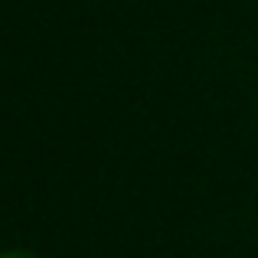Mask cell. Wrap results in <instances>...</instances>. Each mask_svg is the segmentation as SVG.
Masks as SVG:
<instances>
[{
    "instance_id": "cell-1",
    "label": "cell",
    "mask_w": 258,
    "mask_h": 258,
    "mask_svg": "<svg viewBox=\"0 0 258 258\" xmlns=\"http://www.w3.org/2000/svg\"><path fill=\"white\" fill-rule=\"evenodd\" d=\"M0 258H39V255L30 248H10V252H0Z\"/></svg>"
}]
</instances>
